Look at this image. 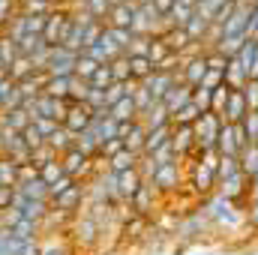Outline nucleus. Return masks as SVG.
I'll use <instances>...</instances> for the list:
<instances>
[{"label": "nucleus", "instance_id": "nucleus-1", "mask_svg": "<svg viewBox=\"0 0 258 255\" xmlns=\"http://www.w3.org/2000/svg\"><path fill=\"white\" fill-rule=\"evenodd\" d=\"M192 129H195V141H198V156H201V153H213V150H216V141H219V129H222L219 114H213V111L201 114V117L195 120Z\"/></svg>", "mask_w": 258, "mask_h": 255}, {"label": "nucleus", "instance_id": "nucleus-2", "mask_svg": "<svg viewBox=\"0 0 258 255\" xmlns=\"http://www.w3.org/2000/svg\"><path fill=\"white\" fill-rule=\"evenodd\" d=\"M249 144V138H246V132L243 126L237 123H222L219 129V141H216V153L219 156H240V150Z\"/></svg>", "mask_w": 258, "mask_h": 255}, {"label": "nucleus", "instance_id": "nucleus-3", "mask_svg": "<svg viewBox=\"0 0 258 255\" xmlns=\"http://www.w3.org/2000/svg\"><path fill=\"white\" fill-rule=\"evenodd\" d=\"M147 183H150L156 192H174V189H180V162L150 168Z\"/></svg>", "mask_w": 258, "mask_h": 255}, {"label": "nucleus", "instance_id": "nucleus-4", "mask_svg": "<svg viewBox=\"0 0 258 255\" xmlns=\"http://www.w3.org/2000/svg\"><path fill=\"white\" fill-rule=\"evenodd\" d=\"M75 63H78V54H75V51H69L63 45H54L45 72L54 75V78H69V75H75Z\"/></svg>", "mask_w": 258, "mask_h": 255}, {"label": "nucleus", "instance_id": "nucleus-5", "mask_svg": "<svg viewBox=\"0 0 258 255\" xmlns=\"http://www.w3.org/2000/svg\"><path fill=\"white\" fill-rule=\"evenodd\" d=\"M60 165H63V171H66V174H69L72 180H78V183H81V177L93 174V159H90L87 153H81L78 147L66 150L63 156H60Z\"/></svg>", "mask_w": 258, "mask_h": 255}, {"label": "nucleus", "instance_id": "nucleus-6", "mask_svg": "<svg viewBox=\"0 0 258 255\" xmlns=\"http://www.w3.org/2000/svg\"><path fill=\"white\" fill-rule=\"evenodd\" d=\"M177 81H180V72H153L147 81H141V87H144L156 102H162V99H165V93H168Z\"/></svg>", "mask_w": 258, "mask_h": 255}, {"label": "nucleus", "instance_id": "nucleus-7", "mask_svg": "<svg viewBox=\"0 0 258 255\" xmlns=\"http://www.w3.org/2000/svg\"><path fill=\"white\" fill-rule=\"evenodd\" d=\"M246 114H249V105H246V99H243V90H231L228 99H225V108L219 111V120L237 126V123H243Z\"/></svg>", "mask_w": 258, "mask_h": 255}, {"label": "nucleus", "instance_id": "nucleus-8", "mask_svg": "<svg viewBox=\"0 0 258 255\" xmlns=\"http://www.w3.org/2000/svg\"><path fill=\"white\" fill-rule=\"evenodd\" d=\"M204 75H207V60H204V54H195V57H186L183 63H180V81L186 84V87H201V81H204Z\"/></svg>", "mask_w": 258, "mask_h": 255}, {"label": "nucleus", "instance_id": "nucleus-9", "mask_svg": "<svg viewBox=\"0 0 258 255\" xmlns=\"http://www.w3.org/2000/svg\"><path fill=\"white\" fill-rule=\"evenodd\" d=\"M84 195H87V186L84 183H72L66 192H60L57 198H51V210H60V213H72V210H78L81 207V201H84Z\"/></svg>", "mask_w": 258, "mask_h": 255}, {"label": "nucleus", "instance_id": "nucleus-10", "mask_svg": "<svg viewBox=\"0 0 258 255\" xmlns=\"http://www.w3.org/2000/svg\"><path fill=\"white\" fill-rule=\"evenodd\" d=\"M87 126H90V108L84 102H69L66 117H63V129L72 132V135H81Z\"/></svg>", "mask_w": 258, "mask_h": 255}, {"label": "nucleus", "instance_id": "nucleus-11", "mask_svg": "<svg viewBox=\"0 0 258 255\" xmlns=\"http://www.w3.org/2000/svg\"><path fill=\"white\" fill-rule=\"evenodd\" d=\"M171 144L177 150L180 159L186 156H198V141H195V129L192 126H171Z\"/></svg>", "mask_w": 258, "mask_h": 255}, {"label": "nucleus", "instance_id": "nucleus-12", "mask_svg": "<svg viewBox=\"0 0 258 255\" xmlns=\"http://www.w3.org/2000/svg\"><path fill=\"white\" fill-rule=\"evenodd\" d=\"M237 63H240V69L246 72V78L249 81H255L258 78V39L255 36H249L243 45H240V51H237V57H234Z\"/></svg>", "mask_w": 258, "mask_h": 255}, {"label": "nucleus", "instance_id": "nucleus-13", "mask_svg": "<svg viewBox=\"0 0 258 255\" xmlns=\"http://www.w3.org/2000/svg\"><path fill=\"white\" fill-rule=\"evenodd\" d=\"M135 6H138V0H114V6H111V12H108V18H105V24L108 27H132V15H135Z\"/></svg>", "mask_w": 258, "mask_h": 255}, {"label": "nucleus", "instance_id": "nucleus-14", "mask_svg": "<svg viewBox=\"0 0 258 255\" xmlns=\"http://www.w3.org/2000/svg\"><path fill=\"white\" fill-rule=\"evenodd\" d=\"M192 102V87H186L183 81H177L168 93H165V99H162V105H165V111H168V117H174L183 105H189Z\"/></svg>", "mask_w": 258, "mask_h": 255}, {"label": "nucleus", "instance_id": "nucleus-15", "mask_svg": "<svg viewBox=\"0 0 258 255\" xmlns=\"http://www.w3.org/2000/svg\"><path fill=\"white\" fill-rule=\"evenodd\" d=\"M207 216L213 219V222H225V225H234L240 216H237V210H234V201H228V198H222V195H216L210 204H207Z\"/></svg>", "mask_w": 258, "mask_h": 255}, {"label": "nucleus", "instance_id": "nucleus-16", "mask_svg": "<svg viewBox=\"0 0 258 255\" xmlns=\"http://www.w3.org/2000/svg\"><path fill=\"white\" fill-rule=\"evenodd\" d=\"M114 177H117V195H120V201H129L135 192L144 186V174H141V168H132V171L114 174Z\"/></svg>", "mask_w": 258, "mask_h": 255}, {"label": "nucleus", "instance_id": "nucleus-17", "mask_svg": "<svg viewBox=\"0 0 258 255\" xmlns=\"http://www.w3.org/2000/svg\"><path fill=\"white\" fill-rule=\"evenodd\" d=\"M192 12H195V0H174L171 12L165 15V27H186Z\"/></svg>", "mask_w": 258, "mask_h": 255}, {"label": "nucleus", "instance_id": "nucleus-18", "mask_svg": "<svg viewBox=\"0 0 258 255\" xmlns=\"http://www.w3.org/2000/svg\"><path fill=\"white\" fill-rule=\"evenodd\" d=\"M246 183H249V180H246L243 174H234V177H228V180H222V183H219V195L237 204L240 198H246V189H249Z\"/></svg>", "mask_w": 258, "mask_h": 255}, {"label": "nucleus", "instance_id": "nucleus-19", "mask_svg": "<svg viewBox=\"0 0 258 255\" xmlns=\"http://www.w3.org/2000/svg\"><path fill=\"white\" fill-rule=\"evenodd\" d=\"M129 60V81H135V84H141V81H147L156 69H153V60L150 57H138V54H126Z\"/></svg>", "mask_w": 258, "mask_h": 255}, {"label": "nucleus", "instance_id": "nucleus-20", "mask_svg": "<svg viewBox=\"0 0 258 255\" xmlns=\"http://www.w3.org/2000/svg\"><path fill=\"white\" fill-rule=\"evenodd\" d=\"M108 117H111L114 123H132V120H138L135 99H132V96H123L117 105H111V108H108Z\"/></svg>", "mask_w": 258, "mask_h": 255}, {"label": "nucleus", "instance_id": "nucleus-21", "mask_svg": "<svg viewBox=\"0 0 258 255\" xmlns=\"http://www.w3.org/2000/svg\"><path fill=\"white\" fill-rule=\"evenodd\" d=\"M144 141H147V129H144V123H141V120H135V123L129 126V132L123 135V144H126L129 153L141 156V153H144Z\"/></svg>", "mask_w": 258, "mask_h": 255}, {"label": "nucleus", "instance_id": "nucleus-22", "mask_svg": "<svg viewBox=\"0 0 258 255\" xmlns=\"http://www.w3.org/2000/svg\"><path fill=\"white\" fill-rule=\"evenodd\" d=\"M171 141V123L168 126H159V129H150L147 132V141H144V153L141 156H153L159 147H165Z\"/></svg>", "mask_w": 258, "mask_h": 255}, {"label": "nucleus", "instance_id": "nucleus-23", "mask_svg": "<svg viewBox=\"0 0 258 255\" xmlns=\"http://www.w3.org/2000/svg\"><path fill=\"white\" fill-rule=\"evenodd\" d=\"M237 162H240V174H243L246 180H252L255 171H258V144H246V147L240 150Z\"/></svg>", "mask_w": 258, "mask_h": 255}, {"label": "nucleus", "instance_id": "nucleus-24", "mask_svg": "<svg viewBox=\"0 0 258 255\" xmlns=\"http://www.w3.org/2000/svg\"><path fill=\"white\" fill-rule=\"evenodd\" d=\"M0 123H3V126H9L12 132H24L33 120H30V114L18 105V108H12V111H3V114H0Z\"/></svg>", "mask_w": 258, "mask_h": 255}, {"label": "nucleus", "instance_id": "nucleus-25", "mask_svg": "<svg viewBox=\"0 0 258 255\" xmlns=\"http://www.w3.org/2000/svg\"><path fill=\"white\" fill-rule=\"evenodd\" d=\"M138 120L144 123V129H147V132H150V129H159V126H168V123H171V117H168V111H165V105H162V102H156V105H153L147 114H141Z\"/></svg>", "mask_w": 258, "mask_h": 255}, {"label": "nucleus", "instance_id": "nucleus-26", "mask_svg": "<svg viewBox=\"0 0 258 255\" xmlns=\"http://www.w3.org/2000/svg\"><path fill=\"white\" fill-rule=\"evenodd\" d=\"M75 6H78V9H84V12H90L96 21H102V24H105V18H108V12H111L114 0H75Z\"/></svg>", "mask_w": 258, "mask_h": 255}, {"label": "nucleus", "instance_id": "nucleus-27", "mask_svg": "<svg viewBox=\"0 0 258 255\" xmlns=\"http://www.w3.org/2000/svg\"><path fill=\"white\" fill-rule=\"evenodd\" d=\"M138 162H141V156H135V153H129V150H120L117 156L108 159V171H111V174H123V171L138 168Z\"/></svg>", "mask_w": 258, "mask_h": 255}, {"label": "nucleus", "instance_id": "nucleus-28", "mask_svg": "<svg viewBox=\"0 0 258 255\" xmlns=\"http://www.w3.org/2000/svg\"><path fill=\"white\" fill-rule=\"evenodd\" d=\"M90 132L96 135V141L99 144H105V141H111V138H120V132H117V123L111 120V117H105V120H90Z\"/></svg>", "mask_w": 258, "mask_h": 255}, {"label": "nucleus", "instance_id": "nucleus-29", "mask_svg": "<svg viewBox=\"0 0 258 255\" xmlns=\"http://www.w3.org/2000/svg\"><path fill=\"white\" fill-rule=\"evenodd\" d=\"M153 198H156V189L144 180V186L129 198V207H132L135 213H147V210H150V204H153Z\"/></svg>", "mask_w": 258, "mask_h": 255}, {"label": "nucleus", "instance_id": "nucleus-30", "mask_svg": "<svg viewBox=\"0 0 258 255\" xmlns=\"http://www.w3.org/2000/svg\"><path fill=\"white\" fill-rule=\"evenodd\" d=\"M15 189L21 192V195H27V198H36V201H48V186L39 180V174L33 177V180H24V183H18ZM51 204V201H48Z\"/></svg>", "mask_w": 258, "mask_h": 255}, {"label": "nucleus", "instance_id": "nucleus-31", "mask_svg": "<svg viewBox=\"0 0 258 255\" xmlns=\"http://www.w3.org/2000/svg\"><path fill=\"white\" fill-rule=\"evenodd\" d=\"M69 87H72V75L69 78H54L48 75V84H45V96H54V99H69Z\"/></svg>", "mask_w": 258, "mask_h": 255}, {"label": "nucleus", "instance_id": "nucleus-32", "mask_svg": "<svg viewBox=\"0 0 258 255\" xmlns=\"http://www.w3.org/2000/svg\"><path fill=\"white\" fill-rule=\"evenodd\" d=\"M18 60V45L6 36V33H0V66L9 72V66Z\"/></svg>", "mask_w": 258, "mask_h": 255}, {"label": "nucleus", "instance_id": "nucleus-33", "mask_svg": "<svg viewBox=\"0 0 258 255\" xmlns=\"http://www.w3.org/2000/svg\"><path fill=\"white\" fill-rule=\"evenodd\" d=\"M234 174H240L237 156H219V162H216V180L222 183V180H228V177H234Z\"/></svg>", "mask_w": 258, "mask_h": 255}, {"label": "nucleus", "instance_id": "nucleus-34", "mask_svg": "<svg viewBox=\"0 0 258 255\" xmlns=\"http://www.w3.org/2000/svg\"><path fill=\"white\" fill-rule=\"evenodd\" d=\"M198 117H201V108H198L195 102H189V105H183V108L171 117V126H195Z\"/></svg>", "mask_w": 258, "mask_h": 255}, {"label": "nucleus", "instance_id": "nucleus-35", "mask_svg": "<svg viewBox=\"0 0 258 255\" xmlns=\"http://www.w3.org/2000/svg\"><path fill=\"white\" fill-rule=\"evenodd\" d=\"M39 171V180L45 183V186H51V183H57L60 177H63V165H60V159H54V162H48V165H42V168H36Z\"/></svg>", "mask_w": 258, "mask_h": 255}, {"label": "nucleus", "instance_id": "nucleus-36", "mask_svg": "<svg viewBox=\"0 0 258 255\" xmlns=\"http://www.w3.org/2000/svg\"><path fill=\"white\" fill-rule=\"evenodd\" d=\"M18 6L27 15H48L54 9V0H18Z\"/></svg>", "mask_w": 258, "mask_h": 255}, {"label": "nucleus", "instance_id": "nucleus-37", "mask_svg": "<svg viewBox=\"0 0 258 255\" xmlns=\"http://www.w3.org/2000/svg\"><path fill=\"white\" fill-rule=\"evenodd\" d=\"M0 186H18V165L12 159H0Z\"/></svg>", "mask_w": 258, "mask_h": 255}, {"label": "nucleus", "instance_id": "nucleus-38", "mask_svg": "<svg viewBox=\"0 0 258 255\" xmlns=\"http://www.w3.org/2000/svg\"><path fill=\"white\" fill-rule=\"evenodd\" d=\"M33 72H36V69H33V63H30V57H21V54H18V60H15V63L9 66V78H12L15 84H18V81H24V78H27V75H33Z\"/></svg>", "mask_w": 258, "mask_h": 255}, {"label": "nucleus", "instance_id": "nucleus-39", "mask_svg": "<svg viewBox=\"0 0 258 255\" xmlns=\"http://www.w3.org/2000/svg\"><path fill=\"white\" fill-rule=\"evenodd\" d=\"M114 84V78H111V69H108V63L99 66L96 72H93V78L87 81V87H93V90H108Z\"/></svg>", "mask_w": 258, "mask_h": 255}, {"label": "nucleus", "instance_id": "nucleus-40", "mask_svg": "<svg viewBox=\"0 0 258 255\" xmlns=\"http://www.w3.org/2000/svg\"><path fill=\"white\" fill-rule=\"evenodd\" d=\"M21 12V6H18V0H0V33L9 27V21L15 18Z\"/></svg>", "mask_w": 258, "mask_h": 255}, {"label": "nucleus", "instance_id": "nucleus-41", "mask_svg": "<svg viewBox=\"0 0 258 255\" xmlns=\"http://www.w3.org/2000/svg\"><path fill=\"white\" fill-rule=\"evenodd\" d=\"M132 99H135V108H138V117H141V114H147V111H150V108L156 105V99H153V96H150V93H147V90H144L141 84L135 87V93H132Z\"/></svg>", "mask_w": 258, "mask_h": 255}, {"label": "nucleus", "instance_id": "nucleus-42", "mask_svg": "<svg viewBox=\"0 0 258 255\" xmlns=\"http://www.w3.org/2000/svg\"><path fill=\"white\" fill-rule=\"evenodd\" d=\"M84 105L90 108V114H93V111H105V108H108V102H105V90H93V87H90L87 96H84Z\"/></svg>", "mask_w": 258, "mask_h": 255}, {"label": "nucleus", "instance_id": "nucleus-43", "mask_svg": "<svg viewBox=\"0 0 258 255\" xmlns=\"http://www.w3.org/2000/svg\"><path fill=\"white\" fill-rule=\"evenodd\" d=\"M108 69H111V78L114 81H129V60H126V54H120V57H114L111 63H108Z\"/></svg>", "mask_w": 258, "mask_h": 255}, {"label": "nucleus", "instance_id": "nucleus-44", "mask_svg": "<svg viewBox=\"0 0 258 255\" xmlns=\"http://www.w3.org/2000/svg\"><path fill=\"white\" fill-rule=\"evenodd\" d=\"M96 69H99V63H93L90 57H84V54H78V63H75V78H81V81H90Z\"/></svg>", "mask_w": 258, "mask_h": 255}, {"label": "nucleus", "instance_id": "nucleus-45", "mask_svg": "<svg viewBox=\"0 0 258 255\" xmlns=\"http://www.w3.org/2000/svg\"><path fill=\"white\" fill-rule=\"evenodd\" d=\"M21 141L27 144V150H30V153H33V150H39V147L45 144V138L39 135V129L33 126V123H30V126L24 129V132H21Z\"/></svg>", "mask_w": 258, "mask_h": 255}, {"label": "nucleus", "instance_id": "nucleus-46", "mask_svg": "<svg viewBox=\"0 0 258 255\" xmlns=\"http://www.w3.org/2000/svg\"><path fill=\"white\" fill-rule=\"evenodd\" d=\"M195 9H198L207 21H213V18H216V12L222 9V0H195Z\"/></svg>", "mask_w": 258, "mask_h": 255}, {"label": "nucleus", "instance_id": "nucleus-47", "mask_svg": "<svg viewBox=\"0 0 258 255\" xmlns=\"http://www.w3.org/2000/svg\"><path fill=\"white\" fill-rule=\"evenodd\" d=\"M192 102L201 108V114H207V111H210V102H213V90L195 87V90H192Z\"/></svg>", "mask_w": 258, "mask_h": 255}, {"label": "nucleus", "instance_id": "nucleus-48", "mask_svg": "<svg viewBox=\"0 0 258 255\" xmlns=\"http://www.w3.org/2000/svg\"><path fill=\"white\" fill-rule=\"evenodd\" d=\"M120 150H126V144H123V138H111V141H105V144L99 147V156H102V159L108 162V159H111V156H117Z\"/></svg>", "mask_w": 258, "mask_h": 255}, {"label": "nucleus", "instance_id": "nucleus-49", "mask_svg": "<svg viewBox=\"0 0 258 255\" xmlns=\"http://www.w3.org/2000/svg\"><path fill=\"white\" fill-rule=\"evenodd\" d=\"M243 132H246V138H249V144H255L258 141V111H249L246 117H243Z\"/></svg>", "mask_w": 258, "mask_h": 255}, {"label": "nucleus", "instance_id": "nucleus-50", "mask_svg": "<svg viewBox=\"0 0 258 255\" xmlns=\"http://www.w3.org/2000/svg\"><path fill=\"white\" fill-rule=\"evenodd\" d=\"M33 126L39 129V135L48 141V138H51V135L60 129V123H57V120H48V117H36V120H33Z\"/></svg>", "mask_w": 258, "mask_h": 255}, {"label": "nucleus", "instance_id": "nucleus-51", "mask_svg": "<svg viewBox=\"0 0 258 255\" xmlns=\"http://www.w3.org/2000/svg\"><path fill=\"white\" fill-rule=\"evenodd\" d=\"M243 99H246L249 111H258V81H246V87H243Z\"/></svg>", "mask_w": 258, "mask_h": 255}, {"label": "nucleus", "instance_id": "nucleus-52", "mask_svg": "<svg viewBox=\"0 0 258 255\" xmlns=\"http://www.w3.org/2000/svg\"><path fill=\"white\" fill-rule=\"evenodd\" d=\"M12 198H15V186H0V210H12Z\"/></svg>", "mask_w": 258, "mask_h": 255}, {"label": "nucleus", "instance_id": "nucleus-53", "mask_svg": "<svg viewBox=\"0 0 258 255\" xmlns=\"http://www.w3.org/2000/svg\"><path fill=\"white\" fill-rule=\"evenodd\" d=\"M42 255H66V246L63 243H48V246H42Z\"/></svg>", "mask_w": 258, "mask_h": 255}, {"label": "nucleus", "instance_id": "nucleus-54", "mask_svg": "<svg viewBox=\"0 0 258 255\" xmlns=\"http://www.w3.org/2000/svg\"><path fill=\"white\" fill-rule=\"evenodd\" d=\"M249 33L258 39V0H252V21H249Z\"/></svg>", "mask_w": 258, "mask_h": 255}, {"label": "nucleus", "instance_id": "nucleus-55", "mask_svg": "<svg viewBox=\"0 0 258 255\" xmlns=\"http://www.w3.org/2000/svg\"><path fill=\"white\" fill-rule=\"evenodd\" d=\"M246 222H249L252 228H258V204H249V210H246Z\"/></svg>", "mask_w": 258, "mask_h": 255}, {"label": "nucleus", "instance_id": "nucleus-56", "mask_svg": "<svg viewBox=\"0 0 258 255\" xmlns=\"http://www.w3.org/2000/svg\"><path fill=\"white\" fill-rule=\"evenodd\" d=\"M6 78H9V72H6V69H0V81H6Z\"/></svg>", "mask_w": 258, "mask_h": 255}, {"label": "nucleus", "instance_id": "nucleus-57", "mask_svg": "<svg viewBox=\"0 0 258 255\" xmlns=\"http://www.w3.org/2000/svg\"><path fill=\"white\" fill-rule=\"evenodd\" d=\"M3 234H6V228H3V225H0V237H3Z\"/></svg>", "mask_w": 258, "mask_h": 255}, {"label": "nucleus", "instance_id": "nucleus-58", "mask_svg": "<svg viewBox=\"0 0 258 255\" xmlns=\"http://www.w3.org/2000/svg\"><path fill=\"white\" fill-rule=\"evenodd\" d=\"M252 180H258V171H255V177H252Z\"/></svg>", "mask_w": 258, "mask_h": 255}, {"label": "nucleus", "instance_id": "nucleus-59", "mask_svg": "<svg viewBox=\"0 0 258 255\" xmlns=\"http://www.w3.org/2000/svg\"><path fill=\"white\" fill-rule=\"evenodd\" d=\"M0 159H3V150H0Z\"/></svg>", "mask_w": 258, "mask_h": 255}, {"label": "nucleus", "instance_id": "nucleus-60", "mask_svg": "<svg viewBox=\"0 0 258 255\" xmlns=\"http://www.w3.org/2000/svg\"><path fill=\"white\" fill-rule=\"evenodd\" d=\"M255 144H258V141H255Z\"/></svg>", "mask_w": 258, "mask_h": 255}, {"label": "nucleus", "instance_id": "nucleus-61", "mask_svg": "<svg viewBox=\"0 0 258 255\" xmlns=\"http://www.w3.org/2000/svg\"><path fill=\"white\" fill-rule=\"evenodd\" d=\"M255 81H258V78H255Z\"/></svg>", "mask_w": 258, "mask_h": 255}]
</instances>
